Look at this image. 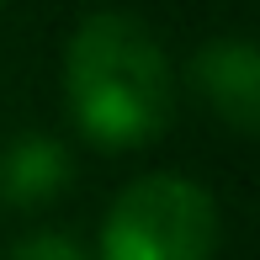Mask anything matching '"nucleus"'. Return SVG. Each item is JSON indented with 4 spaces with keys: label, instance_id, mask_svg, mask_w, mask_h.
I'll return each instance as SVG.
<instances>
[{
    "label": "nucleus",
    "instance_id": "3",
    "mask_svg": "<svg viewBox=\"0 0 260 260\" xmlns=\"http://www.w3.org/2000/svg\"><path fill=\"white\" fill-rule=\"evenodd\" d=\"M191 90L197 101L218 117L223 127H234L239 138H250L260 127V53L250 38H212L191 53Z\"/></svg>",
    "mask_w": 260,
    "mask_h": 260
},
{
    "label": "nucleus",
    "instance_id": "4",
    "mask_svg": "<svg viewBox=\"0 0 260 260\" xmlns=\"http://www.w3.org/2000/svg\"><path fill=\"white\" fill-rule=\"evenodd\" d=\"M69 181H75V159L53 133L27 127L11 144H0V207H48L69 191Z\"/></svg>",
    "mask_w": 260,
    "mask_h": 260
},
{
    "label": "nucleus",
    "instance_id": "2",
    "mask_svg": "<svg viewBox=\"0 0 260 260\" xmlns=\"http://www.w3.org/2000/svg\"><path fill=\"white\" fill-rule=\"evenodd\" d=\"M218 244V197L181 170H149L112 197L96 260H212Z\"/></svg>",
    "mask_w": 260,
    "mask_h": 260
},
{
    "label": "nucleus",
    "instance_id": "1",
    "mask_svg": "<svg viewBox=\"0 0 260 260\" xmlns=\"http://www.w3.org/2000/svg\"><path fill=\"white\" fill-rule=\"evenodd\" d=\"M64 106L80 138L106 154L154 144L175 117V69L149 21L90 11L64 43Z\"/></svg>",
    "mask_w": 260,
    "mask_h": 260
},
{
    "label": "nucleus",
    "instance_id": "5",
    "mask_svg": "<svg viewBox=\"0 0 260 260\" xmlns=\"http://www.w3.org/2000/svg\"><path fill=\"white\" fill-rule=\"evenodd\" d=\"M6 260H96L75 234H58V229H32L21 234L16 244L6 250Z\"/></svg>",
    "mask_w": 260,
    "mask_h": 260
}]
</instances>
